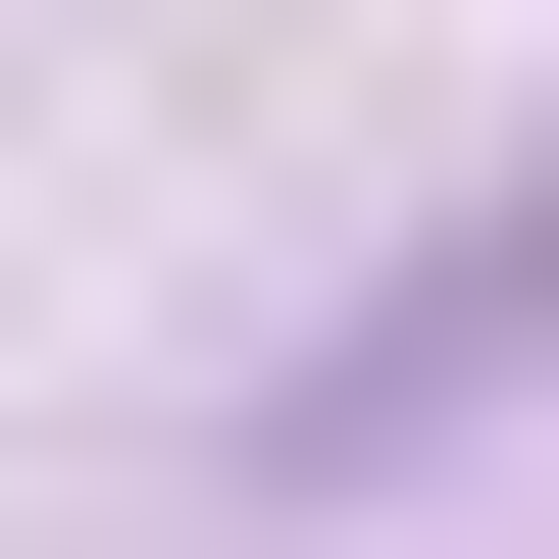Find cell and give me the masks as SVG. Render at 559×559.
Returning a JSON list of instances; mask_svg holds the SVG:
<instances>
[{"label":"cell","mask_w":559,"mask_h":559,"mask_svg":"<svg viewBox=\"0 0 559 559\" xmlns=\"http://www.w3.org/2000/svg\"><path fill=\"white\" fill-rule=\"evenodd\" d=\"M509 407H559V153H509V204H407L306 356H254V509H407V457H509Z\"/></svg>","instance_id":"obj_1"}]
</instances>
